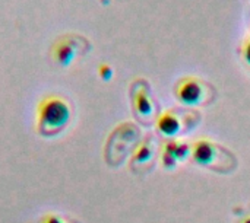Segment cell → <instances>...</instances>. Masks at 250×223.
Wrapping results in <instances>:
<instances>
[{
    "label": "cell",
    "mask_w": 250,
    "mask_h": 223,
    "mask_svg": "<svg viewBox=\"0 0 250 223\" xmlns=\"http://www.w3.org/2000/svg\"><path fill=\"white\" fill-rule=\"evenodd\" d=\"M72 120V105L60 95H47L37 107V131L53 137L62 133Z\"/></svg>",
    "instance_id": "6da1fadb"
},
{
    "label": "cell",
    "mask_w": 250,
    "mask_h": 223,
    "mask_svg": "<svg viewBox=\"0 0 250 223\" xmlns=\"http://www.w3.org/2000/svg\"><path fill=\"white\" fill-rule=\"evenodd\" d=\"M89 42L78 34L60 35L50 48V57L54 64L60 67H67L79 54L86 53Z\"/></svg>",
    "instance_id": "7a4b0ae2"
},
{
    "label": "cell",
    "mask_w": 250,
    "mask_h": 223,
    "mask_svg": "<svg viewBox=\"0 0 250 223\" xmlns=\"http://www.w3.org/2000/svg\"><path fill=\"white\" fill-rule=\"evenodd\" d=\"M177 96L185 104H199L204 98V88L196 79H185L179 85Z\"/></svg>",
    "instance_id": "3957f363"
},
{
    "label": "cell",
    "mask_w": 250,
    "mask_h": 223,
    "mask_svg": "<svg viewBox=\"0 0 250 223\" xmlns=\"http://www.w3.org/2000/svg\"><path fill=\"white\" fill-rule=\"evenodd\" d=\"M135 108L139 114H144V115H149L152 112V104H151V99L146 93V91L144 89H139V92H136L135 95Z\"/></svg>",
    "instance_id": "277c9868"
},
{
    "label": "cell",
    "mask_w": 250,
    "mask_h": 223,
    "mask_svg": "<svg viewBox=\"0 0 250 223\" xmlns=\"http://www.w3.org/2000/svg\"><path fill=\"white\" fill-rule=\"evenodd\" d=\"M160 129L163 133L166 134H176L179 131V120L171 115V114H167L161 118L160 121Z\"/></svg>",
    "instance_id": "5b68a950"
},
{
    "label": "cell",
    "mask_w": 250,
    "mask_h": 223,
    "mask_svg": "<svg viewBox=\"0 0 250 223\" xmlns=\"http://www.w3.org/2000/svg\"><path fill=\"white\" fill-rule=\"evenodd\" d=\"M41 223H75L73 221L67 219V218H63L60 215H56V213H50V215H45Z\"/></svg>",
    "instance_id": "8992f818"
},
{
    "label": "cell",
    "mask_w": 250,
    "mask_h": 223,
    "mask_svg": "<svg viewBox=\"0 0 250 223\" xmlns=\"http://www.w3.org/2000/svg\"><path fill=\"white\" fill-rule=\"evenodd\" d=\"M100 76L104 79V80H108L111 76H113V70L108 64H101L100 66Z\"/></svg>",
    "instance_id": "52a82bcc"
},
{
    "label": "cell",
    "mask_w": 250,
    "mask_h": 223,
    "mask_svg": "<svg viewBox=\"0 0 250 223\" xmlns=\"http://www.w3.org/2000/svg\"><path fill=\"white\" fill-rule=\"evenodd\" d=\"M245 54H246V58H248V61L250 63V41L246 44V47H245Z\"/></svg>",
    "instance_id": "ba28073f"
}]
</instances>
